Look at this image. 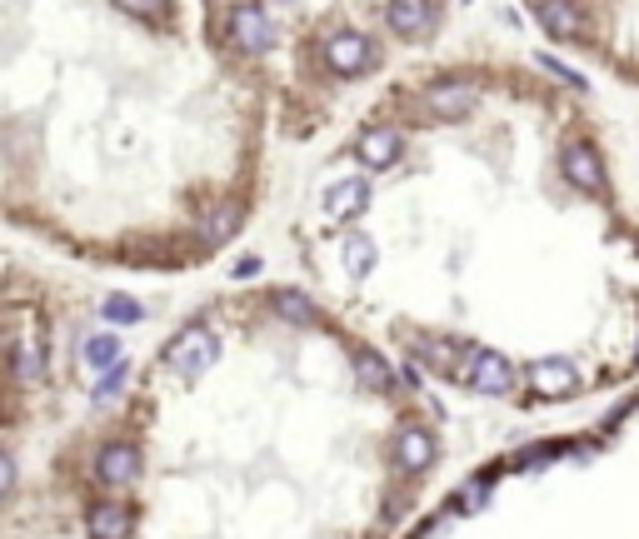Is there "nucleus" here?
<instances>
[{
	"label": "nucleus",
	"mask_w": 639,
	"mask_h": 539,
	"mask_svg": "<svg viewBox=\"0 0 639 539\" xmlns=\"http://www.w3.org/2000/svg\"><path fill=\"white\" fill-rule=\"evenodd\" d=\"M215 360H220V340H215V330H205V325H190V330L165 350V365H170L180 380H200Z\"/></svg>",
	"instance_id": "nucleus-1"
},
{
	"label": "nucleus",
	"mask_w": 639,
	"mask_h": 539,
	"mask_svg": "<svg viewBox=\"0 0 639 539\" xmlns=\"http://www.w3.org/2000/svg\"><path fill=\"white\" fill-rule=\"evenodd\" d=\"M460 380L470 390H480V395H510L515 390V365L505 355H495V350H470Z\"/></svg>",
	"instance_id": "nucleus-2"
},
{
	"label": "nucleus",
	"mask_w": 639,
	"mask_h": 539,
	"mask_svg": "<svg viewBox=\"0 0 639 539\" xmlns=\"http://www.w3.org/2000/svg\"><path fill=\"white\" fill-rule=\"evenodd\" d=\"M230 30H235V45L250 50V55H265L275 40H280V25L265 5H235L230 10Z\"/></svg>",
	"instance_id": "nucleus-3"
},
{
	"label": "nucleus",
	"mask_w": 639,
	"mask_h": 539,
	"mask_svg": "<svg viewBox=\"0 0 639 539\" xmlns=\"http://www.w3.org/2000/svg\"><path fill=\"white\" fill-rule=\"evenodd\" d=\"M370 60H375V45L360 30H335L325 40V65L335 75H360V70H370Z\"/></svg>",
	"instance_id": "nucleus-4"
},
{
	"label": "nucleus",
	"mask_w": 639,
	"mask_h": 539,
	"mask_svg": "<svg viewBox=\"0 0 639 539\" xmlns=\"http://www.w3.org/2000/svg\"><path fill=\"white\" fill-rule=\"evenodd\" d=\"M385 20H390L400 35L420 40V35H430V30L440 25V5H425V0H395V5H385Z\"/></svg>",
	"instance_id": "nucleus-5"
},
{
	"label": "nucleus",
	"mask_w": 639,
	"mask_h": 539,
	"mask_svg": "<svg viewBox=\"0 0 639 539\" xmlns=\"http://www.w3.org/2000/svg\"><path fill=\"white\" fill-rule=\"evenodd\" d=\"M475 105H480L475 80H440V85H430V110L445 115V120H460V115H470Z\"/></svg>",
	"instance_id": "nucleus-6"
},
{
	"label": "nucleus",
	"mask_w": 639,
	"mask_h": 539,
	"mask_svg": "<svg viewBox=\"0 0 639 539\" xmlns=\"http://www.w3.org/2000/svg\"><path fill=\"white\" fill-rule=\"evenodd\" d=\"M355 155H360L370 170H390V165L400 160V130H390V125L360 130V140H355Z\"/></svg>",
	"instance_id": "nucleus-7"
},
{
	"label": "nucleus",
	"mask_w": 639,
	"mask_h": 539,
	"mask_svg": "<svg viewBox=\"0 0 639 539\" xmlns=\"http://www.w3.org/2000/svg\"><path fill=\"white\" fill-rule=\"evenodd\" d=\"M560 165H565V175H570V185H580V190H600L605 185V165H600V155L585 145V140H575V145H565V155H560Z\"/></svg>",
	"instance_id": "nucleus-8"
},
{
	"label": "nucleus",
	"mask_w": 639,
	"mask_h": 539,
	"mask_svg": "<svg viewBox=\"0 0 639 539\" xmlns=\"http://www.w3.org/2000/svg\"><path fill=\"white\" fill-rule=\"evenodd\" d=\"M395 460H400L410 475L430 470V465H435V435L420 430V425H405V430L395 435Z\"/></svg>",
	"instance_id": "nucleus-9"
},
{
	"label": "nucleus",
	"mask_w": 639,
	"mask_h": 539,
	"mask_svg": "<svg viewBox=\"0 0 639 539\" xmlns=\"http://www.w3.org/2000/svg\"><path fill=\"white\" fill-rule=\"evenodd\" d=\"M95 475H100V485H115V490L130 485L140 475V450L135 445H105L95 460Z\"/></svg>",
	"instance_id": "nucleus-10"
},
{
	"label": "nucleus",
	"mask_w": 639,
	"mask_h": 539,
	"mask_svg": "<svg viewBox=\"0 0 639 539\" xmlns=\"http://www.w3.org/2000/svg\"><path fill=\"white\" fill-rule=\"evenodd\" d=\"M85 530H90V539H130V505H120V500L90 505Z\"/></svg>",
	"instance_id": "nucleus-11"
},
{
	"label": "nucleus",
	"mask_w": 639,
	"mask_h": 539,
	"mask_svg": "<svg viewBox=\"0 0 639 539\" xmlns=\"http://www.w3.org/2000/svg\"><path fill=\"white\" fill-rule=\"evenodd\" d=\"M370 205V185L365 180H335L330 190H325V215L330 220H350V215H360Z\"/></svg>",
	"instance_id": "nucleus-12"
},
{
	"label": "nucleus",
	"mask_w": 639,
	"mask_h": 539,
	"mask_svg": "<svg viewBox=\"0 0 639 539\" xmlns=\"http://www.w3.org/2000/svg\"><path fill=\"white\" fill-rule=\"evenodd\" d=\"M530 385H535L540 395H570L580 380H575V365H570V360L545 355V360H535V365H530Z\"/></svg>",
	"instance_id": "nucleus-13"
},
{
	"label": "nucleus",
	"mask_w": 639,
	"mask_h": 539,
	"mask_svg": "<svg viewBox=\"0 0 639 539\" xmlns=\"http://www.w3.org/2000/svg\"><path fill=\"white\" fill-rule=\"evenodd\" d=\"M40 370H45V340L30 330V335L15 340V380H20V385H35Z\"/></svg>",
	"instance_id": "nucleus-14"
},
{
	"label": "nucleus",
	"mask_w": 639,
	"mask_h": 539,
	"mask_svg": "<svg viewBox=\"0 0 639 539\" xmlns=\"http://www.w3.org/2000/svg\"><path fill=\"white\" fill-rule=\"evenodd\" d=\"M235 225H240V210L235 205H220L215 215H205V225H200V245H225L230 235H235Z\"/></svg>",
	"instance_id": "nucleus-15"
},
{
	"label": "nucleus",
	"mask_w": 639,
	"mask_h": 539,
	"mask_svg": "<svg viewBox=\"0 0 639 539\" xmlns=\"http://www.w3.org/2000/svg\"><path fill=\"white\" fill-rule=\"evenodd\" d=\"M355 375H360V385H370V390H390V385H395V370H390L375 350H360V355H355Z\"/></svg>",
	"instance_id": "nucleus-16"
},
{
	"label": "nucleus",
	"mask_w": 639,
	"mask_h": 539,
	"mask_svg": "<svg viewBox=\"0 0 639 539\" xmlns=\"http://www.w3.org/2000/svg\"><path fill=\"white\" fill-rule=\"evenodd\" d=\"M345 270L350 275H370L375 270V240L370 235H350L345 240Z\"/></svg>",
	"instance_id": "nucleus-17"
},
{
	"label": "nucleus",
	"mask_w": 639,
	"mask_h": 539,
	"mask_svg": "<svg viewBox=\"0 0 639 539\" xmlns=\"http://www.w3.org/2000/svg\"><path fill=\"white\" fill-rule=\"evenodd\" d=\"M85 365H95V370H115V365H125V360H120V340H115V335H95V340H85Z\"/></svg>",
	"instance_id": "nucleus-18"
},
{
	"label": "nucleus",
	"mask_w": 639,
	"mask_h": 539,
	"mask_svg": "<svg viewBox=\"0 0 639 539\" xmlns=\"http://www.w3.org/2000/svg\"><path fill=\"white\" fill-rule=\"evenodd\" d=\"M275 310L295 325H315V305L300 295V290H275Z\"/></svg>",
	"instance_id": "nucleus-19"
},
{
	"label": "nucleus",
	"mask_w": 639,
	"mask_h": 539,
	"mask_svg": "<svg viewBox=\"0 0 639 539\" xmlns=\"http://www.w3.org/2000/svg\"><path fill=\"white\" fill-rule=\"evenodd\" d=\"M535 15H540L550 30H560V35H570V30H575V20H580V10H575V5H535Z\"/></svg>",
	"instance_id": "nucleus-20"
},
{
	"label": "nucleus",
	"mask_w": 639,
	"mask_h": 539,
	"mask_svg": "<svg viewBox=\"0 0 639 539\" xmlns=\"http://www.w3.org/2000/svg\"><path fill=\"white\" fill-rule=\"evenodd\" d=\"M125 380H130V370H125V365L105 370V375H100V385L90 390V400H95V405H110V400H115V395L125 390Z\"/></svg>",
	"instance_id": "nucleus-21"
},
{
	"label": "nucleus",
	"mask_w": 639,
	"mask_h": 539,
	"mask_svg": "<svg viewBox=\"0 0 639 539\" xmlns=\"http://www.w3.org/2000/svg\"><path fill=\"white\" fill-rule=\"evenodd\" d=\"M140 315H145V310H140L130 295H110V300H105V320H110V325H135Z\"/></svg>",
	"instance_id": "nucleus-22"
},
{
	"label": "nucleus",
	"mask_w": 639,
	"mask_h": 539,
	"mask_svg": "<svg viewBox=\"0 0 639 539\" xmlns=\"http://www.w3.org/2000/svg\"><path fill=\"white\" fill-rule=\"evenodd\" d=\"M535 60H540V65H545V70H555V75H560V80H570V85H575V90H585V80H580V75H575V70H570V65H560V55H550V50H540V55H535Z\"/></svg>",
	"instance_id": "nucleus-23"
},
{
	"label": "nucleus",
	"mask_w": 639,
	"mask_h": 539,
	"mask_svg": "<svg viewBox=\"0 0 639 539\" xmlns=\"http://www.w3.org/2000/svg\"><path fill=\"white\" fill-rule=\"evenodd\" d=\"M230 275H235V280H255V275H260V260H255V255H245L240 265H230Z\"/></svg>",
	"instance_id": "nucleus-24"
}]
</instances>
